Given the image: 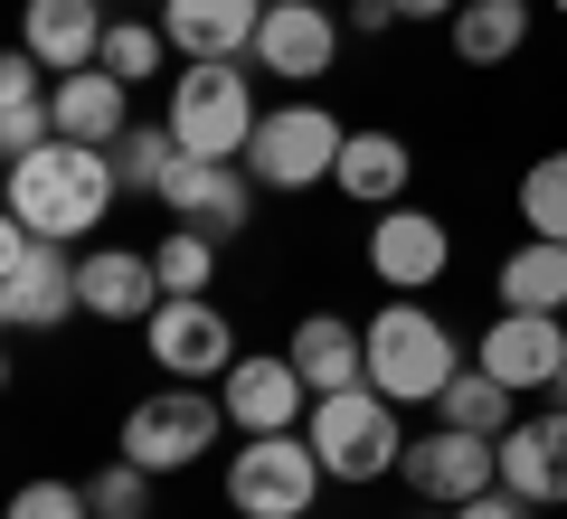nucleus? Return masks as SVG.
<instances>
[{
    "mask_svg": "<svg viewBox=\"0 0 567 519\" xmlns=\"http://www.w3.org/2000/svg\"><path fill=\"white\" fill-rule=\"evenodd\" d=\"M114 152H95V142H39V152L10 160V218L39 227V237L76 246L85 227H104V208H114Z\"/></svg>",
    "mask_w": 567,
    "mask_h": 519,
    "instance_id": "1",
    "label": "nucleus"
},
{
    "mask_svg": "<svg viewBox=\"0 0 567 519\" xmlns=\"http://www.w3.org/2000/svg\"><path fill=\"white\" fill-rule=\"evenodd\" d=\"M76 283H85V312L95 321H152L162 312V264L133 256V246H95V256H76Z\"/></svg>",
    "mask_w": 567,
    "mask_h": 519,
    "instance_id": "17",
    "label": "nucleus"
},
{
    "mask_svg": "<svg viewBox=\"0 0 567 519\" xmlns=\"http://www.w3.org/2000/svg\"><path fill=\"white\" fill-rule=\"evenodd\" d=\"M171 160H181V133H171V123H133V133L114 142V180H123V189H152V199H162Z\"/></svg>",
    "mask_w": 567,
    "mask_h": 519,
    "instance_id": "27",
    "label": "nucleus"
},
{
    "mask_svg": "<svg viewBox=\"0 0 567 519\" xmlns=\"http://www.w3.org/2000/svg\"><path fill=\"white\" fill-rule=\"evenodd\" d=\"M10 519H95V500H85L76 481H29V491L10 500Z\"/></svg>",
    "mask_w": 567,
    "mask_h": 519,
    "instance_id": "31",
    "label": "nucleus"
},
{
    "mask_svg": "<svg viewBox=\"0 0 567 519\" xmlns=\"http://www.w3.org/2000/svg\"><path fill=\"white\" fill-rule=\"evenodd\" d=\"M454 264V237L435 208H379V227H369V274L388 283V293H425V283H445Z\"/></svg>",
    "mask_w": 567,
    "mask_h": 519,
    "instance_id": "11",
    "label": "nucleus"
},
{
    "mask_svg": "<svg viewBox=\"0 0 567 519\" xmlns=\"http://www.w3.org/2000/svg\"><path fill=\"white\" fill-rule=\"evenodd\" d=\"M58 133H66V142H95V152H114V142L133 133V85L104 76V66L58 76Z\"/></svg>",
    "mask_w": 567,
    "mask_h": 519,
    "instance_id": "20",
    "label": "nucleus"
},
{
    "mask_svg": "<svg viewBox=\"0 0 567 519\" xmlns=\"http://www.w3.org/2000/svg\"><path fill=\"white\" fill-rule=\"evenodd\" d=\"M152 481L162 473H142L133 454H114L95 481H85V500H95V519H152Z\"/></svg>",
    "mask_w": 567,
    "mask_h": 519,
    "instance_id": "30",
    "label": "nucleus"
},
{
    "mask_svg": "<svg viewBox=\"0 0 567 519\" xmlns=\"http://www.w3.org/2000/svg\"><path fill=\"white\" fill-rule=\"evenodd\" d=\"M473 369H492L511 397H520V387H558V369H567V312H502L483 331V350H473Z\"/></svg>",
    "mask_w": 567,
    "mask_h": 519,
    "instance_id": "14",
    "label": "nucleus"
},
{
    "mask_svg": "<svg viewBox=\"0 0 567 519\" xmlns=\"http://www.w3.org/2000/svg\"><path fill=\"white\" fill-rule=\"evenodd\" d=\"M303 435H312V454H322L331 481H379V473H398V463H406L398 397H388V387H369V378H360V387H331V397H312Z\"/></svg>",
    "mask_w": 567,
    "mask_h": 519,
    "instance_id": "2",
    "label": "nucleus"
},
{
    "mask_svg": "<svg viewBox=\"0 0 567 519\" xmlns=\"http://www.w3.org/2000/svg\"><path fill=\"white\" fill-rule=\"evenodd\" d=\"M529 510H539V500H520L511 481H492V491H473L464 510H445V519H529Z\"/></svg>",
    "mask_w": 567,
    "mask_h": 519,
    "instance_id": "32",
    "label": "nucleus"
},
{
    "mask_svg": "<svg viewBox=\"0 0 567 519\" xmlns=\"http://www.w3.org/2000/svg\"><path fill=\"white\" fill-rule=\"evenodd\" d=\"M454 369H464V350L425 302H379L369 312V387H388L398 406H435Z\"/></svg>",
    "mask_w": 567,
    "mask_h": 519,
    "instance_id": "4",
    "label": "nucleus"
},
{
    "mask_svg": "<svg viewBox=\"0 0 567 519\" xmlns=\"http://www.w3.org/2000/svg\"><path fill=\"white\" fill-rule=\"evenodd\" d=\"M218 425H227V406L208 397V387L171 378V387H152V397L123 416V454H133L142 473H189V463H208Z\"/></svg>",
    "mask_w": 567,
    "mask_h": 519,
    "instance_id": "8",
    "label": "nucleus"
},
{
    "mask_svg": "<svg viewBox=\"0 0 567 519\" xmlns=\"http://www.w3.org/2000/svg\"><path fill=\"white\" fill-rule=\"evenodd\" d=\"M435 416L464 425V435H511V387L492 378V369H454L445 397H435Z\"/></svg>",
    "mask_w": 567,
    "mask_h": 519,
    "instance_id": "25",
    "label": "nucleus"
},
{
    "mask_svg": "<svg viewBox=\"0 0 567 519\" xmlns=\"http://www.w3.org/2000/svg\"><path fill=\"white\" fill-rule=\"evenodd\" d=\"M558 10H567V0H558Z\"/></svg>",
    "mask_w": 567,
    "mask_h": 519,
    "instance_id": "37",
    "label": "nucleus"
},
{
    "mask_svg": "<svg viewBox=\"0 0 567 519\" xmlns=\"http://www.w3.org/2000/svg\"><path fill=\"white\" fill-rule=\"evenodd\" d=\"M162 208H171V218H189V227H208V237H237L246 208H256V170H246V160L181 152V160H171V180H162Z\"/></svg>",
    "mask_w": 567,
    "mask_h": 519,
    "instance_id": "15",
    "label": "nucleus"
},
{
    "mask_svg": "<svg viewBox=\"0 0 567 519\" xmlns=\"http://www.w3.org/2000/svg\"><path fill=\"white\" fill-rule=\"evenodd\" d=\"M502 312H567V246L529 237L502 256Z\"/></svg>",
    "mask_w": 567,
    "mask_h": 519,
    "instance_id": "24",
    "label": "nucleus"
},
{
    "mask_svg": "<svg viewBox=\"0 0 567 519\" xmlns=\"http://www.w3.org/2000/svg\"><path fill=\"white\" fill-rule=\"evenodd\" d=\"M520 227L567 246V152H539V160L520 170Z\"/></svg>",
    "mask_w": 567,
    "mask_h": 519,
    "instance_id": "28",
    "label": "nucleus"
},
{
    "mask_svg": "<svg viewBox=\"0 0 567 519\" xmlns=\"http://www.w3.org/2000/svg\"><path fill=\"white\" fill-rule=\"evenodd\" d=\"M218 406L237 435H293V425L312 416V378L293 360H237L218 378Z\"/></svg>",
    "mask_w": 567,
    "mask_h": 519,
    "instance_id": "13",
    "label": "nucleus"
},
{
    "mask_svg": "<svg viewBox=\"0 0 567 519\" xmlns=\"http://www.w3.org/2000/svg\"><path fill=\"white\" fill-rule=\"evenodd\" d=\"M104 0H29L20 10V48L48 66V76H76V66L104 58Z\"/></svg>",
    "mask_w": 567,
    "mask_h": 519,
    "instance_id": "16",
    "label": "nucleus"
},
{
    "mask_svg": "<svg viewBox=\"0 0 567 519\" xmlns=\"http://www.w3.org/2000/svg\"><path fill=\"white\" fill-rule=\"evenodd\" d=\"M171 133H181V152L199 160H246V142H256V76H246L237 58H189V76H171Z\"/></svg>",
    "mask_w": 567,
    "mask_h": 519,
    "instance_id": "3",
    "label": "nucleus"
},
{
    "mask_svg": "<svg viewBox=\"0 0 567 519\" xmlns=\"http://www.w3.org/2000/svg\"><path fill=\"white\" fill-rule=\"evenodd\" d=\"M502 481L520 500H567V406H548V416H520L502 435Z\"/></svg>",
    "mask_w": 567,
    "mask_h": 519,
    "instance_id": "19",
    "label": "nucleus"
},
{
    "mask_svg": "<svg viewBox=\"0 0 567 519\" xmlns=\"http://www.w3.org/2000/svg\"><path fill=\"white\" fill-rule=\"evenodd\" d=\"M398 481L425 500V510H464L473 491H492V481H502V435H464V425L435 416V435L406 444Z\"/></svg>",
    "mask_w": 567,
    "mask_h": 519,
    "instance_id": "10",
    "label": "nucleus"
},
{
    "mask_svg": "<svg viewBox=\"0 0 567 519\" xmlns=\"http://www.w3.org/2000/svg\"><path fill=\"white\" fill-rule=\"evenodd\" d=\"M425 519H435V510H425Z\"/></svg>",
    "mask_w": 567,
    "mask_h": 519,
    "instance_id": "36",
    "label": "nucleus"
},
{
    "mask_svg": "<svg viewBox=\"0 0 567 519\" xmlns=\"http://www.w3.org/2000/svg\"><path fill=\"white\" fill-rule=\"evenodd\" d=\"M350 29H360V39H379V29H398V0H350Z\"/></svg>",
    "mask_w": 567,
    "mask_h": 519,
    "instance_id": "33",
    "label": "nucleus"
},
{
    "mask_svg": "<svg viewBox=\"0 0 567 519\" xmlns=\"http://www.w3.org/2000/svg\"><path fill=\"white\" fill-rule=\"evenodd\" d=\"M322 454H312V435L293 425V435H246V454H227V500H237V519H303L312 500H322Z\"/></svg>",
    "mask_w": 567,
    "mask_h": 519,
    "instance_id": "5",
    "label": "nucleus"
},
{
    "mask_svg": "<svg viewBox=\"0 0 567 519\" xmlns=\"http://www.w3.org/2000/svg\"><path fill=\"white\" fill-rule=\"evenodd\" d=\"M142 350H152V369H162V378H227V369L246 360L237 350V331H227V312L208 293H171L162 312L142 321Z\"/></svg>",
    "mask_w": 567,
    "mask_h": 519,
    "instance_id": "9",
    "label": "nucleus"
},
{
    "mask_svg": "<svg viewBox=\"0 0 567 519\" xmlns=\"http://www.w3.org/2000/svg\"><path fill=\"white\" fill-rule=\"evenodd\" d=\"M0 312L10 331H58L66 312H85V283H76V256L39 227H0Z\"/></svg>",
    "mask_w": 567,
    "mask_h": 519,
    "instance_id": "7",
    "label": "nucleus"
},
{
    "mask_svg": "<svg viewBox=\"0 0 567 519\" xmlns=\"http://www.w3.org/2000/svg\"><path fill=\"white\" fill-rule=\"evenodd\" d=\"M464 0H398V20H454Z\"/></svg>",
    "mask_w": 567,
    "mask_h": 519,
    "instance_id": "34",
    "label": "nucleus"
},
{
    "mask_svg": "<svg viewBox=\"0 0 567 519\" xmlns=\"http://www.w3.org/2000/svg\"><path fill=\"white\" fill-rule=\"evenodd\" d=\"M341 58V20L322 0H265V29H256V76H284V85H312L331 76Z\"/></svg>",
    "mask_w": 567,
    "mask_h": 519,
    "instance_id": "12",
    "label": "nucleus"
},
{
    "mask_svg": "<svg viewBox=\"0 0 567 519\" xmlns=\"http://www.w3.org/2000/svg\"><path fill=\"white\" fill-rule=\"evenodd\" d=\"M529 48V0H464L454 10V58L464 66H511Z\"/></svg>",
    "mask_w": 567,
    "mask_h": 519,
    "instance_id": "23",
    "label": "nucleus"
},
{
    "mask_svg": "<svg viewBox=\"0 0 567 519\" xmlns=\"http://www.w3.org/2000/svg\"><path fill=\"white\" fill-rule=\"evenodd\" d=\"M341 142H350V123L331 104H275L256 123V142H246V170H256V189L293 199V189H322L341 170Z\"/></svg>",
    "mask_w": 567,
    "mask_h": 519,
    "instance_id": "6",
    "label": "nucleus"
},
{
    "mask_svg": "<svg viewBox=\"0 0 567 519\" xmlns=\"http://www.w3.org/2000/svg\"><path fill=\"white\" fill-rule=\"evenodd\" d=\"M152 264H162V293H208V283H218V237L181 218L162 246H152Z\"/></svg>",
    "mask_w": 567,
    "mask_h": 519,
    "instance_id": "26",
    "label": "nucleus"
},
{
    "mask_svg": "<svg viewBox=\"0 0 567 519\" xmlns=\"http://www.w3.org/2000/svg\"><path fill=\"white\" fill-rule=\"evenodd\" d=\"M162 48H171V29H152V20H114L104 29V76H123V85H142V76H162Z\"/></svg>",
    "mask_w": 567,
    "mask_h": 519,
    "instance_id": "29",
    "label": "nucleus"
},
{
    "mask_svg": "<svg viewBox=\"0 0 567 519\" xmlns=\"http://www.w3.org/2000/svg\"><path fill=\"white\" fill-rule=\"evenodd\" d=\"M162 29L181 58H256L265 0H162Z\"/></svg>",
    "mask_w": 567,
    "mask_h": 519,
    "instance_id": "18",
    "label": "nucleus"
},
{
    "mask_svg": "<svg viewBox=\"0 0 567 519\" xmlns=\"http://www.w3.org/2000/svg\"><path fill=\"white\" fill-rule=\"evenodd\" d=\"M558 406H567V369H558Z\"/></svg>",
    "mask_w": 567,
    "mask_h": 519,
    "instance_id": "35",
    "label": "nucleus"
},
{
    "mask_svg": "<svg viewBox=\"0 0 567 519\" xmlns=\"http://www.w3.org/2000/svg\"><path fill=\"white\" fill-rule=\"evenodd\" d=\"M406 180H416V152H406L398 133H350L341 142V170H331V189L360 208H398Z\"/></svg>",
    "mask_w": 567,
    "mask_h": 519,
    "instance_id": "22",
    "label": "nucleus"
},
{
    "mask_svg": "<svg viewBox=\"0 0 567 519\" xmlns=\"http://www.w3.org/2000/svg\"><path fill=\"white\" fill-rule=\"evenodd\" d=\"M284 360L312 378V397H331V387H360L369 378V331L341 321V312H312V321H293V350H284Z\"/></svg>",
    "mask_w": 567,
    "mask_h": 519,
    "instance_id": "21",
    "label": "nucleus"
}]
</instances>
